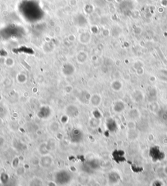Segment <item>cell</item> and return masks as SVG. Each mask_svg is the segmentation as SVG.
I'll use <instances>...</instances> for the list:
<instances>
[{
	"label": "cell",
	"instance_id": "obj_1",
	"mask_svg": "<svg viewBox=\"0 0 167 186\" xmlns=\"http://www.w3.org/2000/svg\"><path fill=\"white\" fill-rule=\"evenodd\" d=\"M72 174L69 170L62 169L55 173L54 175V181L59 185H65L69 184L72 180Z\"/></svg>",
	"mask_w": 167,
	"mask_h": 186
},
{
	"label": "cell",
	"instance_id": "obj_2",
	"mask_svg": "<svg viewBox=\"0 0 167 186\" xmlns=\"http://www.w3.org/2000/svg\"><path fill=\"white\" fill-rule=\"evenodd\" d=\"M65 115H67L69 118H76L79 116L80 110L77 105L73 104H68L65 108Z\"/></svg>",
	"mask_w": 167,
	"mask_h": 186
},
{
	"label": "cell",
	"instance_id": "obj_3",
	"mask_svg": "<svg viewBox=\"0 0 167 186\" xmlns=\"http://www.w3.org/2000/svg\"><path fill=\"white\" fill-rule=\"evenodd\" d=\"M70 140L73 143H80L84 139V133L80 129L78 128L73 129L70 132Z\"/></svg>",
	"mask_w": 167,
	"mask_h": 186
},
{
	"label": "cell",
	"instance_id": "obj_4",
	"mask_svg": "<svg viewBox=\"0 0 167 186\" xmlns=\"http://www.w3.org/2000/svg\"><path fill=\"white\" fill-rule=\"evenodd\" d=\"M53 164V158L50 154L41 155L39 159V165L44 169L50 168Z\"/></svg>",
	"mask_w": 167,
	"mask_h": 186
},
{
	"label": "cell",
	"instance_id": "obj_5",
	"mask_svg": "<svg viewBox=\"0 0 167 186\" xmlns=\"http://www.w3.org/2000/svg\"><path fill=\"white\" fill-rule=\"evenodd\" d=\"M75 71H76V69H75V67H74V65L70 63L64 64L63 66L62 67V74L66 77H71L72 75L74 74V73H75Z\"/></svg>",
	"mask_w": 167,
	"mask_h": 186
},
{
	"label": "cell",
	"instance_id": "obj_6",
	"mask_svg": "<svg viewBox=\"0 0 167 186\" xmlns=\"http://www.w3.org/2000/svg\"><path fill=\"white\" fill-rule=\"evenodd\" d=\"M51 115V109L48 107H43L40 108L37 113L38 117L40 119L45 120L48 118Z\"/></svg>",
	"mask_w": 167,
	"mask_h": 186
},
{
	"label": "cell",
	"instance_id": "obj_7",
	"mask_svg": "<svg viewBox=\"0 0 167 186\" xmlns=\"http://www.w3.org/2000/svg\"><path fill=\"white\" fill-rule=\"evenodd\" d=\"M38 152L41 155H48L50 154V150L48 148V146L47 142H43L39 146Z\"/></svg>",
	"mask_w": 167,
	"mask_h": 186
},
{
	"label": "cell",
	"instance_id": "obj_8",
	"mask_svg": "<svg viewBox=\"0 0 167 186\" xmlns=\"http://www.w3.org/2000/svg\"><path fill=\"white\" fill-rule=\"evenodd\" d=\"M101 102V97L99 95L95 93L91 95L89 103L93 107H98Z\"/></svg>",
	"mask_w": 167,
	"mask_h": 186
},
{
	"label": "cell",
	"instance_id": "obj_9",
	"mask_svg": "<svg viewBox=\"0 0 167 186\" xmlns=\"http://www.w3.org/2000/svg\"><path fill=\"white\" fill-rule=\"evenodd\" d=\"M88 94H89V93L87 91L81 92L79 95V97H78V99L80 100V101L84 104H85V103H89V100H90L91 95H92L87 96V95H88Z\"/></svg>",
	"mask_w": 167,
	"mask_h": 186
},
{
	"label": "cell",
	"instance_id": "obj_10",
	"mask_svg": "<svg viewBox=\"0 0 167 186\" xmlns=\"http://www.w3.org/2000/svg\"><path fill=\"white\" fill-rule=\"evenodd\" d=\"M60 129V125L56 121H53L49 124V130L52 133H57Z\"/></svg>",
	"mask_w": 167,
	"mask_h": 186
},
{
	"label": "cell",
	"instance_id": "obj_11",
	"mask_svg": "<svg viewBox=\"0 0 167 186\" xmlns=\"http://www.w3.org/2000/svg\"><path fill=\"white\" fill-rule=\"evenodd\" d=\"M28 186H43V180L37 177H34L29 180Z\"/></svg>",
	"mask_w": 167,
	"mask_h": 186
},
{
	"label": "cell",
	"instance_id": "obj_12",
	"mask_svg": "<svg viewBox=\"0 0 167 186\" xmlns=\"http://www.w3.org/2000/svg\"><path fill=\"white\" fill-rule=\"evenodd\" d=\"M28 77L26 74L22 73H20L17 75V80L19 84H25L27 82Z\"/></svg>",
	"mask_w": 167,
	"mask_h": 186
},
{
	"label": "cell",
	"instance_id": "obj_13",
	"mask_svg": "<svg viewBox=\"0 0 167 186\" xmlns=\"http://www.w3.org/2000/svg\"><path fill=\"white\" fill-rule=\"evenodd\" d=\"M99 123H100L99 119L95 117L90 118L89 121V125L92 128H96L97 127H98Z\"/></svg>",
	"mask_w": 167,
	"mask_h": 186
},
{
	"label": "cell",
	"instance_id": "obj_14",
	"mask_svg": "<svg viewBox=\"0 0 167 186\" xmlns=\"http://www.w3.org/2000/svg\"><path fill=\"white\" fill-rule=\"evenodd\" d=\"M87 59L86 54L84 53L83 52H80L77 56V61L79 63H85V60Z\"/></svg>",
	"mask_w": 167,
	"mask_h": 186
},
{
	"label": "cell",
	"instance_id": "obj_15",
	"mask_svg": "<svg viewBox=\"0 0 167 186\" xmlns=\"http://www.w3.org/2000/svg\"><path fill=\"white\" fill-rule=\"evenodd\" d=\"M47 144L48 146V148L50 150V152L55 148V146H56V142H55V140L54 139H49L48 141H47Z\"/></svg>",
	"mask_w": 167,
	"mask_h": 186
},
{
	"label": "cell",
	"instance_id": "obj_16",
	"mask_svg": "<svg viewBox=\"0 0 167 186\" xmlns=\"http://www.w3.org/2000/svg\"><path fill=\"white\" fill-rule=\"evenodd\" d=\"M73 89H74V88L72 85L67 84L63 88V92L65 93H66V94H70L73 92Z\"/></svg>",
	"mask_w": 167,
	"mask_h": 186
},
{
	"label": "cell",
	"instance_id": "obj_17",
	"mask_svg": "<svg viewBox=\"0 0 167 186\" xmlns=\"http://www.w3.org/2000/svg\"><path fill=\"white\" fill-rule=\"evenodd\" d=\"M9 180H10L9 179V175L7 174L3 173L2 174V176H1V180H2V184H3L5 185L7 184L9 182Z\"/></svg>",
	"mask_w": 167,
	"mask_h": 186
},
{
	"label": "cell",
	"instance_id": "obj_18",
	"mask_svg": "<svg viewBox=\"0 0 167 186\" xmlns=\"http://www.w3.org/2000/svg\"><path fill=\"white\" fill-rule=\"evenodd\" d=\"M14 64V60L12 58H8L6 61V65L9 67H13Z\"/></svg>",
	"mask_w": 167,
	"mask_h": 186
},
{
	"label": "cell",
	"instance_id": "obj_19",
	"mask_svg": "<svg viewBox=\"0 0 167 186\" xmlns=\"http://www.w3.org/2000/svg\"><path fill=\"white\" fill-rule=\"evenodd\" d=\"M19 162H20L19 159L18 158H15L13 160V162H12L13 167H14V168H18V165H19Z\"/></svg>",
	"mask_w": 167,
	"mask_h": 186
},
{
	"label": "cell",
	"instance_id": "obj_20",
	"mask_svg": "<svg viewBox=\"0 0 167 186\" xmlns=\"http://www.w3.org/2000/svg\"><path fill=\"white\" fill-rule=\"evenodd\" d=\"M5 143H6V140H5V139L3 136L0 135V148L3 147Z\"/></svg>",
	"mask_w": 167,
	"mask_h": 186
},
{
	"label": "cell",
	"instance_id": "obj_21",
	"mask_svg": "<svg viewBox=\"0 0 167 186\" xmlns=\"http://www.w3.org/2000/svg\"><path fill=\"white\" fill-rule=\"evenodd\" d=\"M17 173L18 175H22L24 173V168H17Z\"/></svg>",
	"mask_w": 167,
	"mask_h": 186
},
{
	"label": "cell",
	"instance_id": "obj_22",
	"mask_svg": "<svg viewBox=\"0 0 167 186\" xmlns=\"http://www.w3.org/2000/svg\"><path fill=\"white\" fill-rule=\"evenodd\" d=\"M3 120L2 118H0V125H1L3 123Z\"/></svg>",
	"mask_w": 167,
	"mask_h": 186
}]
</instances>
